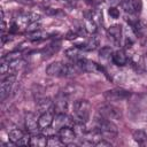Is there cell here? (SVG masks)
<instances>
[{"instance_id":"cell-1","label":"cell","mask_w":147,"mask_h":147,"mask_svg":"<svg viewBox=\"0 0 147 147\" xmlns=\"http://www.w3.org/2000/svg\"><path fill=\"white\" fill-rule=\"evenodd\" d=\"M91 114V103L85 99H79L74 102V115L75 122L86 123Z\"/></svg>"},{"instance_id":"cell-2","label":"cell","mask_w":147,"mask_h":147,"mask_svg":"<svg viewBox=\"0 0 147 147\" xmlns=\"http://www.w3.org/2000/svg\"><path fill=\"white\" fill-rule=\"evenodd\" d=\"M74 71V65H68L62 62H53L46 68V74L53 77H67Z\"/></svg>"},{"instance_id":"cell-3","label":"cell","mask_w":147,"mask_h":147,"mask_svg":"<svg viewBox=\"0 0 147 147\" xmlns=\"http://www.w3.org/2000/svg\"><path fill=\"white\" fill-rule=\"evenodd\" d=\"M98 126L96 129L100 131L101 136L102 137H107V138H116L117 133H118V130H117V126L114 124L113 121L110 119H107V118H103V117H99L98 121Z\"/></svg>"},{"instance_id":"cell-4","label":"cell","mask_w":147,"mask_h":147,"mask_svg":"<svg viewBox=\"0 0 147 147\" xmlns=\"http://www.w3.org/2000/svg\"><path fill=\"white\" fill-rule=\"evenodd\" d=\"M99 115L101 117L110 119V121H119L123 117L122 110L113 105H109V103L103 105L99 108Z\"/></svg>"},{"instance_id":"cell-5","label":"cell","mask_w":147,"mask_h":147,"mask_svg":"<svg viewBox=\"0 0 147 147\" xmlns=\"http://www.w3.org/2000/svg\"><path fill=\"white\" fill-rule=\"evenodd\" d=\"M130 95L131 93L123 88H113L103 93V96L107 101H121V100H125L130 98Z\"/></svg>"},{"instance_id":"cell-6","label":"cell","mask_w":147,"mask_h":147,"mask_svg":"<svg viewBox=\"0 0 147 147\" xmlns=\"http://www.w3.org/2000/svg\"><path fill=\"white\" fill-rule=\"evenodd\" d=\"M75 124V121L71 119V117H69L65 113H57L55 116H54V119H53V124L52 126L59 131L60 129L64 127V126H70L72 127Z\"/></svg>"},{"instance_id":"cell-7","label":"cell","mask_w":147,"mask_h":147,"mask_svg":"<svg viewBox=\"0 0 147 147\" xmlns=\"http://www.w3.org/2000/svg\"><path fill=\"white\" fill-rule=\"evenodd\" d=\"M75 67L82 71H87V72H93L96 70H100V71L103 70V68L100 67L99 64H96L95 62L87 60V59H84V57H80L79 60L75 61Z\"/></svg>"},{"instance_id":"cell-8","label":"cell","mask_w":147,"mask_h":147,"mask_svg":"<svg viewBox=\"0 0 147 147\" xmlns=\"http://www.w3.org/2000/svg\"><path fill=\"white\" fill-rule=\"evenodd\" d=\"M121 6L124 11L129 15L139 14L141 11V1L140 0H121Z\"/></svg>"},{"instance_id":"cell-9","label":"cell","mask_w":147,"mask_h":147,"mask_svg":"<svg viewBox=\"0 0 147 147\" xmlns=\"http://www.w3.org/2000/svg\"><path fill=\"white\" fill-rule=\"evenodd\" d=\"M39 20H40V16L38 14H34V13H25V14L20 15L16 18V24L20 28H25L26 29L30 24H32L33 22H37Z\"/></svg>"},{"instance_id":"cell-10","label":"cell","mask_w":147,"mask_h":147,"mask_svg":"<svg viewBox=\"0 0 147 147\" xmlns=\"http://www.w3.org/2000/svg\"><path fill=\"white\" fill-rule=\"evenodd\" d=\"M127 23L130 24V26L132 28L134 34L137 37H144L147 33V28L145 25L144 22H141L139 18L132 17V18H127Z\"/></svg>"},{"instance_id":"cell-11","label":"cell","mask_w":147,"mask_h":147,"mask_svg":"<svg viewBox=\"0 0 147 147\" xmlns=\"http://www.w3.org/2000/svg\"><path fill=\"white\" fill-rule=\"evenodd\" d=\"M15 78H16L15 75H14V74H10V75H8V76L1 82V84H0V99H1V100H3V99L9 94V92H10L13 85H14Z\"/></svg>"},{"instance_id":"cell-12","label":"cell","mask_w":147,"mask_h":147,"mask_svg":"<svg viewBox=\"0 0 147 147\" xmlns=\"http://www.w3.org/2000/svg\"><path fill=\"white\" fill-rule=\"evenodd\" d=\"M59 137L61 138V140H62V142L64 144V145H71L74 141H75V139H76V133H75V131H74V129L72 127H70V126H64V127H62V129H60L59 130Z\"/></svg>"},{"instance_id":"cell-13","label":"cell","mask_w":147,"mask_h":147,"mask_svg":"<svg viewBox=\"0 0 147 147\" xmlns=\"http://www.w3.org/2000/svg\"><path fill=\"white\" fill-rule=\"evenodd\" d=\"M108 37L113 40L114 44L119 45L121 40H122V36H123V31H122V26L116 24V25H111L108 30H107Z\"/></svg>"},{"instance_id":"cell-14","label":"cell","mask_w":147,"mask_h":147,"mask_svg":"<svg viewBox=\"0 0 147 147\" xmlns=\"http://www.w3.org/2000/svg\"><path fill=\"white\" fill-rule=\"evenodd\" d=\"M25 127L26 131L30 133H37V131L40 129L38 124V118L33 113H29L25 117Z\"/></svg>"},{"instance_id":"cell-15","label":"cell","mask_w":147,"mask_h":147,"mask_svg":"<svg viewBox=\"0 0 147 147\" xmlns=\"http://www.w3.org/2000/svg\"><path fill=\"white\" fill-rule=\"evenodd\" d=\"M53 119H54V115H53V113H52L51 110H49V111H46V113H42V114L38 117L39 127H40L41 130H45V129L52 126Z\"/></svg>"},{"instance_id":"cell-16","label":"cell","mask_w":147,"mask_h":147,"mask_svg":"<svg viewBox=\"0 0 147 147\" xmlns=\"http://www.w3.org/2000/svg\"><path fill=\"white\" fill-rule=\"evenodd\" d=\"M99 45H100V39L96 36H92L84 44H77L76 46L82 51H94L98 48Z\"/></svg>"},{"instance_id":"cell-17","label":"cell","mask_w":147,"mask_h":147,"mask_svg":"<svg viewBox=\"0 0 147 147\" xmlns=\"http://www.w3.org/2000/svg\"><path fill=\"white\" fill-rule=\"evenodd\" d=\"M53 108L55 109L56 114L57 113H65L68 110V100L67 98L64 96V94L62 95H59L55 101H54V105H53Z\"/></svg>"},{"instance_id":"cell-18","label":"cell","mask_w":147,"mask_h":147,"mask_svg":"<svg viewBox=\"0 0 147 147\" xmlns=\"http://www.w3.org/2000/svg\"><path fill=\"white\" fill-rule=\"evenodd\" d=\"M111 60L114 62V64L118 65V67H123L127 63V55L125 54L124 51L119 49V51H116L113 53L111 55Z\"/></svg>"},{"instance_id":"cell-19","label":"cell","mask_w":147,"mask_h":147,"mask_svg":"<svg viewBox=\"0 0 147 147\" xmlns=\"http://www.w3.org/2000/svg\"><path fill=\"white\" fill-rule=\"evenodd\" d=\"M37 108H38V111L41 113V114L46 113V111H49L53 108V102L51 101L49 98L39 99L38 102H37Z\"/></svg>"},{"instance_id":"cell-20","label":"cell","mask_w":147,"mask_h":147,"mask_svg":"<svg viewBox=\"0 0 147 147\" xmlns=\"http://www.w3.org/2000/svg\"><path fill=\"white\" fill-rule=\"evenodd\" d=\"M47 145V137L42 134H33L30 139V146L33 147H44Z\"/></svg>"},{"instance_id":"cell-21","label":"cell","mask_w":147,"mask_h":147,"mask_svg":"<svg viewBox=\"0 0 147 147\" xmlns=\"http://www.w3.org/2000/svg\"><path fill=\"white\" fill-rule=\"evenodd\" d=\"M84 28H85L86 32H88V33H92V34H93V33L96 32L98 24L94 22V20L92 18L91 14L86 16V18H85V23H84Z\"/></svg>"},{"instance_id":"cell-22","label":"cell","mask_w":147,"mask_h":147,"mask_svg":"<svg viewBox=\"0 0 147 147\" xmlns=\"http://www.w3.org/2000/svg\"><path fill=\"white\" fill-rule=\"evenodd\" d=\"M48 33L45 32V31H41V30H37V31H33V32H29L28 34V38L32 41H40V40H44L46 38H48Z\"/></svg>"},{"instance_id":"cell-23","label":"cell","mask_w":147,"mask_h":147,"mask_svg":"<svg viewBox=\"0 0 147 147\" xmlns=\"http://www.w3.org/2000/svg\"><path fill=\"white\" fill-rule=\"evenodd\" d=\"M132 137H133L134 141H137L140 145H145L147 142V133L144 130H136L132 133Z\"/></svg>"},{"instance_id":"cell-24","label":"cell","mask_w":147,"mask_h":147,"mask_svg":"<svg viewBox=\"0 0 147 147\" xmlns=\"http://www.w3.org/2000/svg\"><path fill=\"white\" fill-rule=\"evenodd\" d=\"M72 129H74L76 136H78V137H80V138H83V137L86 134V132H87L86 126H85V123H83V122H75Z\"/></svg>"},{"instance_id":"cell-25","label":"cell","mask_w":147,"mask_h":147,"mask_svg":"<svg viewBox=\"0 0 147 147\" xmlns=\"http://www.w3.org/2000/svg\"><path fill=\"white\" fill-rule=\"evenodd\" d=\"M24 136V133H23V131L22 130H20V129H14V130H11L10 132H9V140H10V142H13L14 145H16L20 140H21V138Z\"/></svg>"},{"instance_id":"cell-26","label":"cell","mask_w":147,"mask_h":147,"mask_svg":"<svg viewBox=\"0 0 147 147\" xmlns=\"http://www.w3.org/2000/svg\"><path fill=\"white\" fill-rule=\"evenodd\" d=\"M47 146H49V147H60V146H64V144L62 142V140L59 136L51 134V136L47 137Z\"/></svg>"},{"instance_id":"cell-27","label":"cell","mask_w":147,"mask_h":147,"mask_svg":"<svg viewBox=\"0 0 147 147\" xmlns=\"http://www.w3.org/2000/svg\"><path fill=\"white\" fill-rule=\"evenodd\" d=\"M80 48H78L77 46L75 47V48H71V49H68L67 51V56L69 57V59H71V60H74V61H77V60H79L82 56H80Z\"/></svg>"},{"instance_id":"cell-28","label":"cell","mask_w":147,"mask_h":147,"mask_svg":"<svg viewBox=\"0 0 147 147\" xmlns=\"http://www.w3.org/2000/svg\"><path fill=\"white\" fill-rule=\"evenodd\" d=\"M99 55H100V59H102V60H108V59H110V56L113 55V49H111V47H109V46L102 47V48L100 49V52H99Z\"/></svg>"},{"instance_id":"cell-29","label":"cell","mask_w":147,"mask_h":147,"mask_svg":"<svg viewBox=\"0 0 147 147\" xmlns=\"http://www.w3.org/2000/svg\"><path fill=\"white\" fill-rule=\"evenodd\" d=\"M60 48V44L59 42H53V44H51L49 46H47L45 49H44V54H45V56L47 55V56H52L57 49Z\"/></svg>"},{"instance_id":"cell-30","label":"cell","mask_w":147,"mask_h":147,"mask_svg":"<svg viewBox=\"0 0 147 147\" xmlns=\"http://www.w3.org/2000/svg\"><path fill=\"white\" fill-rule=\"evenodd\" d=\"M30 139H31V137H30V136L24 134V136L21 138V140H20L16 145H17V146H18V145H30Z\"/></svg>"},{"instance_id":"cell-31","label":"cell","mask_w":147,"mask_h":147,"mask_svg":"<svg viewBox=\"0 0 147 147\" xmlns=\"http://www.w3.org/2000/svg\"><path fill=\"white\" fill-rule=\"evenodd\" d=\"M109 15H110L113 18H118V17H119V11H118V9H116L115 7H110V8H109Z\"/></svg>"},{"instance_id":"cell-32","label":"cell","mask_w":147,"mask_h":147,"mask_svg":"<svg viewBox=\"0 0 147 147\" xmlns=\"http://www.w3.org/2000/svg\"><path fill=\"white\" fill-rule=\"evenodd\" d=\"M95 146H98V147H102V146H105V147H110L111 144L108 142V141H106V140H103V139H100V140L95 144Z\"/></svg>"},{"instance_id":"cell-33","label":"cell","mask_w":147,"mask_h":147,"mask_svg":"<svg viewBox=\"0 0 147 147\" xmlns=\"http://www.w3.org/2000/svg\"><path fill=\"white\" fill-rule=\"evenodd\" d=\"M45 11H46V14H48V15H56V14L60 13L59 9H52V8H47V9H45Z\"/></svg>"},{"instance_id":"cell-34","label":"cell","mask_w":147,"mask_h":147,"mask_svg":"<svg viewBox=\"0 0 147 147\" xmlns=\"http://www.w3.org/2000/svg\"><path fill=\"white\" fill-rule=\"evenodd\" d=\"M64 1H67L68 3H70V5H72V6H77L78 2H79V0H64Z\"/></svg>"}]
</instances>
